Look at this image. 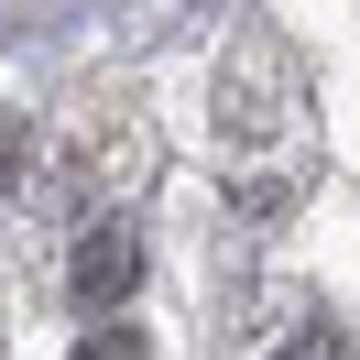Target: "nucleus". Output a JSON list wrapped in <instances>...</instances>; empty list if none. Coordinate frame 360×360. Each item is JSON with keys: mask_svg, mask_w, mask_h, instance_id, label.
I'll use <instances>...</instances> for the list:
<instances>
[{"mask_svg": "<svg viewBox=\"0 0 360 360\" xmlns=\"http://www.w3.org/2000/svg\"><path fill=\"white\" fill-rule=\"evenodd\" d=\"M11 164H22V120L0 110V175H11Z\"/></svg>", "mask_w": 360, "mask_h": 360, "instance_id": "nucleus-3", "label": "nucleus"}, {"mask_svg": "<svg viewBox=\"0 0 360 360\" xmlns=\"http://www.w3.org/2000/svg\"><path fill=\"white\" fill-rule=\"evenodd\" d=\"M131 273H142V240H131V229H98V240L77 251V295H88V306H120Z\"/></svg>", "mask_w": 360, "mask_h": 360, "instance_id": "nucleus-1", "label": "nucleus"}, {"mask_svg": "<svg viewBox=\"0 0 360 360\" xmlns=\"http://www.w3.org/2000/svg\"><path fill=\"white\" fill-rule=\"evenodd\" d=\"M77 360H142V338H131V328H110V338H88Z\"/></svg>", "mask_w": 360, "mask_h": 360, "instance_id": "nucleus-2", "label": "nucleus"}, {"mask_svg": "<svg viewBox=\"0 0 360 360\" xmlns=\"http://www.w3.org/2000/svg\"><path fill=\"white\" fill-rule=\"evenodd\" d=\"M273 360H328V349H273Z\"/></svg>", "mask_w": 360, "mask_h": 360, "instance_id": "nucleus-4", "label": "nucleus"}]
</instances>
